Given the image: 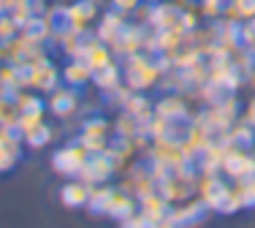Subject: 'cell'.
Wrapping results in <instances>:
<instances>
[{
    "mask_svg": "<svg viewBox=\"0 0 255 228\" xmlns=\"http://www.w3.org/2000/svg\"><path fill=\"white\" fill-rule=\"evenodd\" d=\"M109 125L106 119L101 117H90L82 122V133H79V144H82L84 149H87L90 155L93 152H106L109 147Z\"/></svg>",
    "mask_w": 255,
    "mask_h": 228,
    "instance_id": "7",
    "label": "cell"
},
{
    "mask_svg": "<svg viewBox=\"0 0 255 228\" xmlns=\"http://www.w3.org/2000/svg\"><path fill=\"white\" fill-rule=\"evenodd\" d=\"M253 87H255V74H253Z\"/></svg>",
    "mask_w": 255,
    "mask_h": 228,
    "instance_id": "37",
    "label": "cell"
},
{
    "mask_svg": "<svg viewBox=\"0 0 255 228\" xmlns=\"http://www.w3.org/2000/svg\"><path fill=\"white\" fill-rule=\"evenodd\" d=\"M149 158H152L155 166H163L166 171H182V169H187V163H190V155H187L182 139H171V136L152 139Z\"/></svg>",
    "mask_w": 255,
    "mask_h": 228,
    "instance_id": "2",
    "label": "cell"
},
{
    "mask_svg": "<svg viewBox=\"0 0 255 228\" xmlns=\"http://www.w3.org/2000/svg\"><path fill=\"white\" fill-rule=\"evenodd\" d=\"M16 35V25L11 16H3L0 14V44H5V41H11Z\"/></svg>",
    "mask_w": 255,
    "mask_h": 228,
    "instance_id": "31",
    "label": "cell"
},
{
    "mask_svg": "<svg viewBox=\"0 0 255 228\" xmlns=\"http://www.w3.org/2000/svg\"><path fill=\"white\" fill-rule=\"evenodd\" d=\"M223 171H226L231 179L255 177V152H250L247 147H236V144H228L226 158H223Z\"/></svg>",
    "mask_w": 255,
    "mask_h": 228,
    "instance_id": "5",
    "label": "cell"
},
{
    "mask_svg": "<svg viewBox=\"0 0 255 228\" xmlns=\"http://www.w3.org/2000/svg\"><path fill=\"white\" fill-rule=\"evenodd\" d=\"M239 199L242 209L245 207H255V177H247V179H236V185L231 188Z\"/></svg>",
    "mask_w": 255,
    "mask_h": 228,
    "instance_id": "27",
    "label": "cell"
},
{
    "mask_svg": "<svg viewBox=\"0 0 255 228\" xmlns=\"http://www.w3.org/2000/svg\"><path fill=\"white\" fill-rule=\"evenodd\" d=\"M52 128L46 122H38V125H33L30 130H25L22 133V141L27 144V147H33V149H41V147H46V144L52 141Z\"/></svg>",
    "mask_w": 255,
    "mask_h": 228,
    "instance_id": "24",
    "label": "cell"
},
{
    "mask_svg": "<svg viewBox=\"0 0 255 228\" xmlns=\"http://www.w3.org/2000/svg\"><path fill=\"white\" fill-rule=\"evenodd\" d=\"M46 106H49V112L54 114V117L65 119V117H71V114L79 109V95H76L74 87H57V90L49 93Z\"/></svg>",
    "mask_w": 255,
    "mask_h": 228,
    "instance_id": "15",
    "label": "cell"
},
{
    "mask_svg": "<svg viewBox=\"0 0 255 228\" xmlns=\"http://www.w3.org/2000/svg\"><path fill=\"white\" fill-rule=\"evenodd\" d=\"M163 68H166V63L152 60V57L141 55V52L128 55L125 57V82H128V87H130L133 93H144L147 87L157 85Z\"/></svg>",
    "mask_w": 255,
    "mask_h": 228,
    "instance_id": "1",
    "label": "cell"
},
{
    "mask_svg": "<svg viewBox=\"0 0 255 228\" xmlns=\"http://www.w3.org/2000/svg\"><path fill=\"white\" fill-rule=\"evenodd\" d=\"M155 114H160V117L177 122V119L187 117V106H185V101H182L179 95H163V98L157 101V106H155Z\"/></svg>",
    "mask_w": 255,
    "mask_h": 228,
    "instance_id": "21",
    "label": "cell"
},
{
    "mask_svg": "<svg viewBox=\"0 0 255 228\" xmlns=\"http://www.w3.org/2000/svg\"><path fill=\"white\" fill-rule=\"evenodd\" d=\"M234 117H236V101L223 98V101H215V106H212L201 119L215 130V133H226L231 125H234Z\"/></svg>",
    "mask_w": 255,
    "mask_h": 228,
    "instance_id": "11",
    "label": "cell"
},
{
    "mask_svg": "<svg viewBox=\"0 0 255 228\" xmlns=\"http://www.w3.org/2000/svg\"><path fill=\"white\" fill-rule=\"evenodd\" d=\"M95 16H98V5H95V0H76L74 5L63 8V22L68 27L79 30V33H84V30L93 25Z\"/></svg>",
    "mask_w": 255,
    "mask_h": 228,
    "instance_id": "10",
    "label": "cell"
},
{
    "mask_svg": "<svg viewBox=\"0 0 255 228\" xmlns=\"http://www.w3.org/2000/svg\"><path fill=\"white\" fill-rule=\"evenodd\" d=\"M226 14L228 19H255V0H228L226 3Z\"/></svg>",
    "mask_w": 255,
    "mask_h": 228,
    "instance_id": "26",
    "label": "cell"
},
{
    "mask_svg": "<svg viewBox=\"0 0 255 228\" xmlns=\"http://www.w3.org/2000/svg\"><path fill=\"white\" fill-rule=\"evenodd\" d=\"M117 133H120V139H133V136H138L141 133V122H138L133 114H123V117L117 119Z\"/></svg>",
    "mask_w": 255,
    "mask_h": 228,
    "instance_id": "29",
    "label": "cell"
},
{
    "mask_svg": "<svg viewBox=\"0 0 255 228\" xmlns=\"http://www.w3.org/2000/svg\"><path fill=\"white\" fill-rule=\"evenodd\" d=\"M22 160V136L11 128H0V174H8Z\"/></svg>",
    "mask_w": 255,
    "mask_h": 228,
    "instance_id": "9",
    "label": "cell"
},
{
    "mask_svg": "<svg viewBox=\"0 0 255 228\" xmlns=\"http://www.w3.org/2000/svg\"><path fill=\"white\" fill-rule=\"evenodd\" d=\"M198 193H201V201L206 204V209H215V212H220L223 204H226V199H228V193H231V188L223 182V179H217L215 174H204Z\"/></svg>",
    "mask_w": 255,
    "mask_h": 228,
    "instance_id": "12",
    "label": "cell"
},
{
    "mask_svg": "<svg viewBox=\"0 0 255 228\" xmlns=\"http://www.w3.org/2000/svg\"><path fill=\"white\" fill-rule=\"evenodd\" d=\"M133 212H138V199L133 193H128L125 188H114L112 199H109V207H106V215L114 220H125Z\"/></svg>",
    "mask_w": 255,
    "mask_h": 228,
    "instance_id": "16",
    "label": "cell"
},
{
    "mask_svg": "<svg viewBox=\"0 0 255 228\" xmlns=\"http://www.w3.org/2000/svg\"><path fill=\"white\" fill-rule=\"evenodd\" d=\"M60 76H63L65 87H74V90H82L87 82H93V71H90L82 60H71V63H65V68H63Z\"/></svg>",
    "mask_w": 255,
    "mask_h": 228,
    "instance_id": "20",
    "label": "cell"
},
{
    "mask_svg": "<svg viewBox=\"0 0 255 228\" xmlns=\"http://www.w3.org/2000/svg\"><path fill=\"white\" fill-rule=\"evenodd\" d=\"M19 122V109H16V101L11 95H0V128H11L16 130Z\"/></svg>",
    "mask_w": 255,
    "mask_h": 228,
    "instance_id": "25",
    "label": "cell"
},
{
    "mask_svg": "<svg viewBox=\"0 0 255 228\" xmlns=\"http://www.w3.org/2000/svg\"><path fill=\"white\" fill-rule=\"evenodd\" d=\"M226 3L228 0H201V11L209 19H215V16L226 14Z\"/></svg>",
    "mask_w": 255,
    "mask_h": 228,
    "instance_id": "30",
    "label": "cell"
},
{
    "mask_svg": "<svg viewBox=\"0 0 255 228\" xmlns=\"http://www.w3.org/2000/svg\"><path fill=\"white\" fill-rule=\"evenodd\" d=\"M168 209H171V204L163 199L160 190H152L149 196H144V199H138V212L144 215V218L149 220V223H155V220H163L168 218Z\"/></svg>",
    "mask_w": 255,
    "mask_h": 228,
    "instance_id": "19",
    "label": "cell"
},
{
    "mask_svg": "<svg viewBox=\"0 0 255 228\" xmlns=\"http://www.w3.org/2000/svg\"><path fill=\"white\" fill-rule=\"evenodd\" d=\"M206 212H209V209H206V204L201 199L198 201H182L177 207L168 209V220L177 228H185V226H193V223H201Z\"/></svg>",
    "mask_w": 255,
    "mask_h": 228,
    "instance_id": "14",
    "label": "cell"
},
{
    "mask_svg": "<svg viewBox=\"0 0 255 228\" xmlns=\"http://www.w3.org/2000/svg\"><path fill=\"white\" fill-rule=\"evenodd\" d=\"M16 109H19V114H44V101L38 98V95H33V93H19L16 95Z\"/></svg>",
    "mask_w": 255,
    "mask_h": 228,
    "instance_id": "28",
    "label": "cell"
},
{
    "mask_svg": "<svg viewBox=\"0 0 255 228\" xmlns=\"http://www.w3.org/2000/svg\"><path fill=\"white\" fill-rule=\"evenodd\" d=\"M144 38H147V30L141 25H133V22H125L123 33L117 35V41L112 44V52H117V55H136L138 49L144 46Z\"/></svg>",
    "mask_w": 255,
    "mask_h": 228,
    "instance_id": "13",
    "label": "cell"
},
{
    "mask_svg": "<svg viewBox=\"0 0 255 228\" xmlns=\"http://www.w3.org/2000/svg\"><path fill=\"white\" fill-rule=\"evenodd\" d=\"M27 68V87L41 90V93H52L60 87V71L54 68V63L44 55H35L30 63H22Z\"/></svg>",
    "mask_w": 255,
    "mask_h": 228,
    "instance_id": "3",
    "label": "cell"
},
{
    "mask_svg": "<svg viewBox=\"0 0 255 228\" xmlns=\"http://www.w3.org/2000/svg\"><path fill=\"white\" fill-rule=\"evenodd\" d=\"M71 60H82V63L95 74V71H101V68H106V65L114 63V52H112V46H106L98 38H84L82 46H79V52Z\"/></svg>",
    "mask_w": 255,
    "mask_h": 228,
    "instance_id": "6",
    "label": "cell"
},
{
    "mask_svg": "<svg viewBox=\"0 0 255 228\" xmlns=\"http://www.w3.org/2000/svg\"><path fill=\"white\" fill-rule=\"evenodd\" d=\"M114 171H117V166L109 158V152H93L87 158V163H84L82 174H79V179H84L87 185H103L112 179Z\"/></svg>",
    "mask_w": 255,
    "mask_h": 228,
    "instance_id": "8",
    "label": "cell"
},
{
    "mask_svg": "<svg viewBox=\"0 0 255 228\" xmlns=\"http://www.w3.org/2000/svg\"><path fill=\"white\" fill-rule=\"evenodd\" d=\"M125 14H120V11H106V14L101 16V22H98V30H95V38L103 41L106 46H112L114 41H117V35L123 33V27H125Z\"/></svg>",
    "mask_w": 255,
    "mask_h": 228,
    "instance_id": "17",
    "label": "cell"
},
{
    "mask_svg": "<svg viewBox=\"0 0 255 228\" xmlns=\"http://www.w3.org/2000/svg\"><path fill=\"white\" fill-rule=\"evenodd\" d=\"M144 3H160V0H144Z\"/></svg>",
    "mask_w": 255,
    "mask_h": 228,
    "instance_id": "36",
    "label": "cell"
},
{
    "mask_svg": "<svg viewBox=\"0 0 255 228\" xmlns=\"http://www.w3.org/2000/svg\"><path fill=\"white\" fill-rule=\"evenodd\" d=\"M120 228H149V220L144 218L141 212H133L130 218L120 220Z\"/></svg>",
    "mask_w": 255,
    "mask_h": 228,
    "instance_id": "33",
    "label": "cell"
},
{
    "mask_svg": "<svg viewBox=\"0 0 255 228\" xmlns=\"http://www.w3.org/2000/svg\"><path fill=\"white\" fill-rule=\"evenodd\" d=\"M95 3H98V0H95Z\"/></svg>",
    "mask_w": 255,
    "mask_h": 228,
    "instance_id": "38",
    "label": "cell"
},
{
    "mask_svg": "<svg viewBox=\"0 0 255 228\" xmlns=\"http://www.w3.org/2000/svg\"><path fill=\"white\" fill-rule=\"evenodd\" d=\"M112 3V8L114 11H120V14H133V11H138V5L144 3V0H109Z\"/></svg>",
    "mask_w": 255,
    "mask_h": 228,
    "instance_id": "32",
    "label": "cell"
},
{
    "mask_svg": "<svg viewBox=\"0 0 255 228\" xmlns=\"http://www.w3.org/2000/svg\"><path fill=\"white\" fill-rule=\"evenodd\" d=\"M93 82L98 85V90H103V93L112 95L114 90L123 85V74H120V65H117V63H112V65H106V68L95 71V74H93Z\"/></svg>",
    "mask_w": 255,
    "mask_h": 228,
    "instance_id": "22",
    "label": "cell"
},
{
    "mask_svg": "<svg viewBox=\"0 0 255 228\" xmlns=\"http://www.w3.org/2000/svg\"><path fill=\"white\" fill-rule=\"evenodd\" d=\"M149 228H177V226H174L168 218H163V220H155V223H149Z\"/></svg>",
    "mask_w": 255,
    "mask_h": 228,
    "instance_id": "35",
    "label": "cell"
},
{
    "mask_svg": "<svg viewBox=\"0 0 255 228\" xmlns=\"http://www.w3.org/2000/svg\"><path fill=\"white\" fill-rule=\"evenodd\" d=\"M87 158H90V152L79 141L65 144V147L54 149L52 169L57 171V174H63V177H79L82 169H84V163H87Z\"/></svg>",
    "mask_w": 255,
    "mask_h": 228,
    "instance_id": "4",
    "label": "cell"
},
{
    "mask_svg": "<svg viewBox=\"0 0 255 228\" xmlns=\"http://www.w3.org/2000/svg\"><path fill=\"white\" fill-rule=\"evenodd\" d=\"M245 122L255 128V98L250 101V106H247V112H245Z\"/></svg>",
    "mask_w": 255,
    "mask_h": 228,
    "instance_id": "34",
    "label": "cell"
},
{
    "mask_svg": "<svg viewBox=\"0 0 255 228\" xmlns=\"http://www.w3.org/2000/svg\"><path fill=\"white\" fill-rule=\"evenodd\" d=\"M112 193H114V188H109L106 182H103V185H93V188H90V199H87L90 212L106 215V207H109V199H112Z\"/></svg>",
    "mask_w": 255,
    "mask_h": 228,
    "instance_id": "23",
    "label": "cell"
},
{
    "mask_svg": "<svg viewBox=\"0 0 255 228\" xmlns=\"http://www.w3.org/2000/svg\"><path fill=\"white\" fill-rule=\"evenodd\" d=\"M90 188L93 185H87L84 179L74 177L71 182L63 185V190H60V201L65 204V207L71 209H79V207H87V199H90Z\"/></svg>",
    "mask_w": 255,
    "mask_h": 228,
    "instance_id": "18",
    "label": "cell"
}]
</instances>
